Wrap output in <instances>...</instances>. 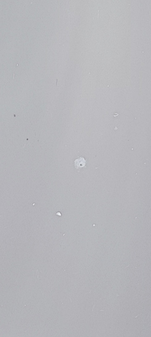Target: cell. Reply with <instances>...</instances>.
<instances>
[{
    "instance_id": "obj_1",
    "label": "cell",
    "mask_w": 151,
    "mask_h": 337,
    "mask_svg": "<svg viewBox=\"0 0 151 337\" xmlns=\"http://www.w3.org/2000/svg\"><path fill=\"white\" fill-rule=\"evenodd\" d=\"M86 164V161L83 157H80L75 161V167L76 169H80L85 167Z\"/></svg>"
}]
</instances>
